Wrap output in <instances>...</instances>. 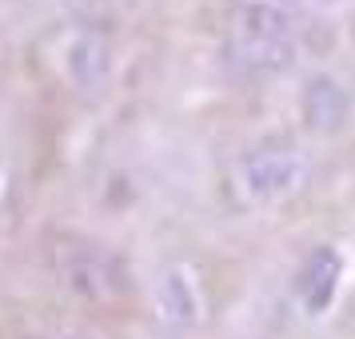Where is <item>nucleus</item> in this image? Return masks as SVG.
Listing matches in <instances>:
<instances>
[{
    "mask_svg": "<svg viewBox=\"0 0 355 339\" xmlns=\"http://www.w3.org/2000/svg\"><path fill=\"white\" fill-rule=\"evenodd\" d=\"M232 49L252 72H284L295 60V33L279 4L248 0L232 20Z\"/></svg>",
    "mask_w": 355,
    "mask_h": 339,
    "instance_id": "obj_1",
    "label": "nucleus"
},
{
    "mask_svg": "<svg viewBox=\"0 0 355 339\" xmlns=\"http://www.w3.org/2000/svg\"><path fill=\"white\" fill-rule=\"evenodd\" d=\"M307 176V160L300 148H259L252 152L240 168V184L243 195L256 200V204H272V200H284L291 195Z\"/></svg>",
    "mask_w": 355,
    "mask_h": 339,
    "instance_id": "obj_2",
    "label": "nucleus"
},
{
    "mask_svg": "<svg viewBox=\"0 0 355 339\" xmlns=\"http://www.w3.org/2000/svg\"><path fill=\"white\" fill-rule=\"evenodd\" d=\"M339 284H343V252H339L336 243L311 247V256L304 259V268L295 275V295H300L307 315L331 311V304H336V295H339Z\"/></svg>",
    "mask_w": 355,
    "mask_h": 339,
    "instance_id": "obj_3",
    "label": "nucleus"
},
{
    "mask_svg": "<svg viewBox=\"0 0 355 339\" xmlns=\"http://www.w3.org/2000/svg\"><path fill=\"white\" fill-rule=\"evenodd\" d=\"M300 112H304L307 128L327 136V132L343 128V120L352 112V96H347V88L336 76L320 72V76H307L304 92H300Z\"/></svg>",
    "mask_w": 355,
    "mask_h": 339,
    "instance_id": "obj_4",
    "label": "nucleus"
},
{
    "mask_svg": "<svg viewBox=\"0 0 355 339\" xmlns=\"http://www.w3.org/2000/svg\"><path fill=\"white\" fill-rule=\"evenodd\" d=\"M160 299H164V311H168L172 323H192L196 311H200V299H196V288H192V279H188V272H168Z\"/></svg>",
    "mask_w": 355,
    "mask_h": 339,
    "instance_id": "obj_5",
    "label": "nucleus"
},
{
    "mask_svg": "<svg viewBox=\"0 0 355 339\" xmlns=\"http://www.w3.org/2000/svg\"><path fill=\"white\" fill-rule=\"evenodd\" d=\"M268 4H279V8H284V4H295V0H268Z\"/></svg>",
    "mask_w": 355,
    "mask_h": 339,
    "instance_id": "obj_6",
    "label": "nucleus"
},
{
    "mask_svg": "<svg viewBox=\"0 0 355 339\" xmlns=\"http://www.w3.org/2000/svg\"><path fill=\"white\" fill-rule=\"evenodd\" d=\"M76 339H80V336H76Z\"/></svg>",
    "mask_w": 355,
    "mask_h": 339,
    "instance_id": "obj_7",
    "label": "nucleus"
}]
</instances>
